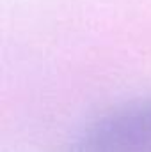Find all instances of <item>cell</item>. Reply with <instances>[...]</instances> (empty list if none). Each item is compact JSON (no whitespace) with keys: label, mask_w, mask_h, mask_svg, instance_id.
Returning a JSON list of instances; mask_svg holds the SVG:
<instances>
[{"label":"cell","mask_w":151,"mask_h":152,"mask_svg":"<svg viewBox=\"0 0 151 152\" xmlns=\"http://www.w3.org/2000/svg\"><path fill=\"white\" fill-rule=\"evenodd\" d=\"M66 152H151V99L130 101L98 117Z\"/></svg>","instance_id":"cell-1"}]
</instances>
